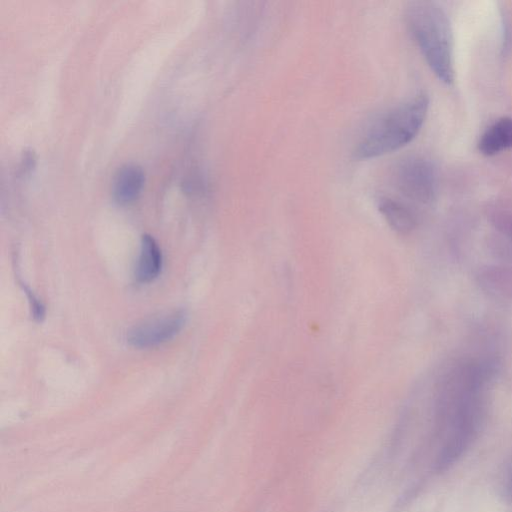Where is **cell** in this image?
<instances>
[{"mask_svg": "<svg viewBox=\"0 0 512 512\" xmlns=\"http://www.w3.org/2000/svg\"><path fill=\"white\" fill-rule=\"evenodd\" d=\"M186 323L182 310L149 319L136 325L127 333L129 345L138 349L152 348L174 338Z\"/></svg>", "mask_w": 512, "mask_h": 512, "instance_id": "cell-4", "label": "cell"}, {"mask_svg": "<svg viewBox=\"0 0 512 512\" xmlns=\"http://www.w3.org/2000/svg\"><path fill=\"white\" fill-rule=\"evenodd\" d=\"M145 175L136 164H125L115 174L112 193L115 201L126 205L135 201L144 186Z\"/></svg>", "mask_w": 512, "mask_h": 512, "instance_id": "cell-5", "label": "cell"}, {"mask_svg": "<svg viewBox=\"0 0 512 512\" xmlns=\"http://www.w3.org/2000/svg\"><path fill=\"white\" fill-rule=\"evenodd\" d=\"M20 285H21L24 293L26 294L32 317L37 322L43 321V319L45 318L44 305L39 300V298L33 293V291L28 286H26L25 283L20 281Z\"/></svg>", "mask_w": 512, "mask_h": 512, "instance_id": "cell-9", "label": "cell"}, {"mask_svg": "<svg viewBox=\"0 0 512 512\" xmlns=\"http://www.w3.org/2000/svg\"><path fill=\"white\" fill-rule=\"evenodd\" d=\"M428 108L429 98L421 93L382 113L361 135L354 157L370 159L404 147L421 130Z\"/></svg>", "mask_w": 512, "mask_h": 512, "instance_id": "cell-1", "label": "cell"}, {"mask_svg": "<svg viewBox=\"0 0 512 512\" xmlns=\"http://www.w3.org/2000/svg\"><path fill=\"white\" fill-rule=\"evenodd\" d=\"M408 28L424 59L445 84L454 81V45L449 18L437 3L415 1L406 10Z\"/></svg>", "mask_w": 512, "mask_h": 512, "instance_id": "cell-2", "label": "cell"}, {"mask_svg": "<svg viewBox=\"0 0 512 512\" xmlns=\"http://www.w3.org/2000/svg\"><path fill=\"white\" fill-rule=\"evenodd\" d=\"M478 149L486 156L512 149V117H502L490 125L482 134Z\"/></svg>", "mask_w": 512, "mask_h": 512, "instance_id": "cell-8", "label": "cell"}, {"mask_svg": "<svg viewBox=\"0 0 512 512\" xmlns=\"http://www.w3.org/2000/svg\"><path fill=\"white\" fill-rule=\"evenodd\" d=\"M378 209L387 224L398 233H410L417 225L413 211L400 200L382 196L378 199Z\"/></svg>", "mask_w": 512, "mask_h": 512, "instance_id": "cell-7", "label": "cell"}, {"mask_svg": "<svg viewBox=\"0 0 512 512\" xmlns=\"http://www.w3.org/2000/svg\"><path fill=\"white\" fill-rule=\"evenodd\" d=\"M162 252L156 240L148 234L141 239L140 254L135 270L139 283H150L156 279L162 269Z\"/></svg>", "mask_w": 512, "mask_h": 512, "instance_id": "cell-6", "label": "cell"}, {"mask_svg": "<svg viewBox=\"0 0 512 512\" xmlns=\"http://www.w3.org/2000/svg\"><path fill=\"white\" fill-rule=\"evenodd\" d=\"M393 182L404 197L414 202L430 204L436 198L437 171L423 156H408L399 161L393 172Z\"/></svg>", "mask_w": 512, "mask_h": 512, "instance_id": "cell-3", "label": "cell"}]
</instances>
